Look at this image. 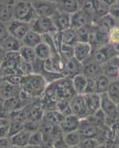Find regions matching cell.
<instances>
[{"label":"cell","mask_w":119,"mask_h":148,"mask_svg":"<svg viewBox=\"0 0 119 148\" xmlns=\"http://www.w3.org/2000/svg\"><path fill=\"white\" fill-rule=\"evenodd\" d=\"M47 85V81L42 75L32 73L24 76L21 89L33 98H39L44 94Z\"/></svg>","instance_id":"obj_1"},{"label":"cell","mask_w":119,"mask_h":148,"mask_svg":"<svg viewBox=\"0 0 119 148\" xmlns=\"http://www.w3.org/2000/svg\"><path fill=\"white\" fill-rule=\"evenodd\" d=\"M36 16L37 15L31 1H15L14 19L30 24Z\"/></svg>","instance_id":"obj_2"},{"label":"cell","mask_w":119,"mask_h":148,"mask_svg":"<svg viewBox=\"0 0 119 148\" xmlns=\"http://www.w3.org/2000/svg\"><path fill=\"white\" fill-rule=\"evenodd\" d=\"M31 30L41 36H54L58 33L51 17L38 16L30 23Z\"/></svg>","instance_id":"obj_3"},{"label":"cell","mask_w":119,"mask_h":148,"mask_svg":"<svg viewBox=\"0 0 119 148\" xmlns=\"http://www.w3.org/2000/svg\"><path fill=\"white\" fill-rule=\"evenodd\" d=\"M117 55H119L118 49L111 45L107 44L105 45L94 48L92 50L90 59L102 65L108 60Z\"/></svg>","instance_id":"obj_4"},{"label":"cell","mask_w":119,"mask_h":148,"mask_svg":"<svg viewBox=\"0 0 119 148\" xmlns=\"http://www.w3.org/2000/svg\"><path fill=\"white\" fill-rule=\"evenodd\" d=\"M38 16L52 17L58 11L56 1H31Z\"/></svg>","instance_id":"obj_5"},{"label":"cell","mask_w":119,"mask_h":148,"mask_svg":"<svg viewBox=\"0 0 119 148\" xmlns=\"http://www.w3.org/2000/svg\"><path fill=\"white\" fill-rule=\"evenodd\" d=\"M104 130L93 125L87 119H84L80 121L78 131L82 138H96L98 140V137L104 133Z\"/></svg>","instance_id":"obj_6"},{"label":"cell","mask_w":119,"mask_h":148,"mask_svg":"<svg viewBox=\"0 0 119 148\" xmlns=\"http://www.w3.org/2000/svg\"><path fill=\"white\" fill-rule=\"evenodd\" d=\"M10 36L22 42L26 34L31 30L30 24L27 22L13 19L7 25Z\"/></svg>","instance_id":"obj_7"},{"label":"cell","mask_w":119,"mask_h":148,"mask_svg":"<svg viewBox=\"0 0 119 148\" xmlns=\"http://www.w3.org/2000/svg\"><path fill=\"white\" fill-rule=\"evenodd\" d=\"M70 105L72 114L76 116L80 120L87 119L90 116L86 107L84 96L76 95L73 96L70 101Z\"/></svg>","instance_id":"obj_8"},{"label":"cell","mask_w":119,"mask_h":148,"mask_svg":"<svg viewBox=\"0 0 119 148\" xmlns=\"http://www.w3.org/2000/svg\"><path fill=\"white\" fill-rule=\"evenodd\" d=\"M74 58L81 64H84L91 57L92 46L90 42H77L73 45Z\"/></svg>","instance_id":"obj_9"},{"label":"cell","mask_w":119,"mask_h":148,"mask_svg":"<svg viewBox=\"0 0 119 148\" xmlns=\"http://www.w3.org/2000/svg\"><path fill=\"white\" fill-rule=\"evenodd\" d=\"M101 66L104 75L107 76L111 80L118 79V75L119 71V55L110 59Z\"/></svg>","instance_id":"obj_10"},{"label":"cell","mask_w":119,"mask_h":148,"mask_svg":"<svg viewBox=\"0 0 119 148\" xmlns=\"http://www.w3.org/2000/svg\"><path fill=\"white\" fill-rule=\"evenodd\" d=\"M83 64L82 73L87 79H96L98 76L102 75V66L98 63L94 62L90 58Z\"/></svg>","instance_id":"obj_11"},{"label":"cell","mask_w":119,"mask_h":148,"mask_svg":"<svg viewBox=\"0 0 119 148\" xmlns=\"http://www.w3.org/2000/svg\"><path fill=\"white\" fill-rule=\"evenodd\" d=\"M83 64L78 62L75 58L65 61V67L62 73L63 77L71 79L78 74L82 73Z\"/></svg>","instance_id":"obj_12"},{"label":"cell","mask_w":119,"mask_h":148,"mask_svg":"<svg viewBox=\"0 0 119 148\" xmlns=\"http://www.w3.org/2000/svg\"><path fill=\"white\" fill-rule=\"evenodd\" d=\"M91 24H93V22L90 16L80 9L71 15V27L74 30H78Z\"/></svg>","instance_id":"obj_13"},{"label":"cell","mask_w":119,"mask_h":148,"mask_svg":"<svg viewBox=\"0 0 119 148\" xmlns=\"http://www.w3.org/2000/svg\"><path fill=\"white\" fill-rule=\"evenodd\" d=\"M58 32H63L71 28V16L58 10L52 17Z\"/></svg>","instance_id":"obj_14"},{"label":"cell","mask_w":119,"mask_h":148,"mask_svg":"<svg viewBox=\"0 0 119 148\" xmlns=\"http://www.w3.org/2000/svg\"><path fill=\"white\" fill-rule=\"evenodd\" d=\"M15 1H0V22L8 24L14 19Z\"/></svg>","instance_id":"obj_15"},{"label":"cell","mask_w":119,"mask_h":148,"mask_svg":"<svg viewBox=\"0 0 119 148\" xmlns=\"http://www.w3.org/2000/svg\"><path fill=\"white\" fill-rule=\"evenodd\" d=\"M80 121L81 120L78 117L72 114L64 116L60 125V129L63 134L78 130Z\"/></svg>","instance_id":"obj_16"},{"label":"cell","mask_w":119,"mask_h":148,"mask_svg":"<svg viewBox=\"0 0 119 148\" xmlns=\"http://www.w3.org/2000/svg\"><path fill=\"white\" fill-rule=\"evenodd\" d=\"M94 24L100 32L108 36L109 31L117 25L118 22L108 14L105 16L98 18Z\"/></svg>","instance_id":"obj_17"},{"label":"cell","mask_w":119,"mask_h":148,"mask_svg":"<svg viewBox=\"0 0 119 148\" xmlns=\"http://www.w3.org/2000/svg\"><path fill=\"white\" fill-rule=\"evenodd\" d=\"M72 88L76 95L84 96L86 94L87 86V78L83 73L78 74L71 79Z\"/></svg>","instance_id":"obj_18"},{"label":"cell","mask_w":119,"mask_h":148,"mask_svg":"<svg viewBox=\"0 0 119 148\" xmlns=\"http://www.w3.org/2000/svg\"><path fill=\"white\" fill-rule=\"evenodd\" d=\"M84 101L89 115L101 109V96L97 93L84 95Z\"/></svg>","instance_id":"obj_19"},{"label":"cell","mask_w":119,"mask_h":148,"mask_svg":"<svg viewBox=\"0 0 119 148\" xmlns=\"http://www.w3.org/2000/svg\"><path fill=\"white\" fill-rule=\"evenodd\" d=\"M58 10L69 15H72L79 10V1L77 0H64L56 1Z\"/></svg>","instance_id":"obj_20"},{"label":"cell","mask_w":119,"mask_h":148,"mask_svg":"<svg viewBox=\"0 0 119 148\" xmlns=\"http://www.w3.org/2000/svg\"><path fill=\"white\" fill-rule=\"evenodd\" d=\"M113 1H104V0H96L92 1L94 10H95V15H96V21L98 18L109 14V5ZM94 22V23H95ZM93 23V24H94Z\"/></svg>","instance_id":"obj_21"},{"label":"cell","mask_w":119,"mask_h":148,"mask_svg":"<svg viewBox=\"0 0 119 148\" xmlns=\"http://www.w3.org/2000/svg\"><path fill=\"white\" fill-rule=\"evenodd\" d=\"M30 134L31 133L26 130H23L22 131L19 132L15 136H12L11 138H10L12 146L19 148H25V147H27L29 145Z\"/></svg>","instance_id":"obj_22"},{"label":"cell","mask_w":119,"mask_h":148,"mask_svg":"<svg viewBox=\"0 0 119 148\" xmlns=\"http://www.w3.org/2000/svg\"><path fill=\"white\" fill-rule=\"evenodd\" d=\"M35 51L37 59L41 61H43V62L51 58L53 55L59 54L54 52L53 49L48 45L43 42L36 47Z\"/></svg>","instance_id":"obj_23"},{"label":"cell","mask_w":119,"mask_h":148,"mask_svg":"<svg viewBox=\"0 0 119 148\" xmlns=\"http://www.w3.org/2000/svg\"><path fill=\"white\" fill-rule=\"evenodd\" d=\"M42 42V36L39 34L30 30L22 40V45L35 49Z\"/></svg>","instance_id":"obj_24"},{"label":"cell","mask_w":119,"mask_h":148,"mask_svg":"<svg viewBox=\"0 0 119 148\" xmlns=\"http://www.w3.org/2000/svg\"><path fill=\"white\" fill-rule=\"evenodd\" d=\"M0 46L7 53L19 52L21 47H22V43L21 41L18 40L10 35L3 42L0 44Z\"/></svg>","instance_id":"obj_25"},{"label":"cell","mask_w":119,"mask_h":148,"mask_svg":"<svg viewBox=\"0 0 119 148\" xmlns=\"http://www.w3.org/2000/svg\"><path fill=\"white\" fill-rule=\"evenodd\" d=\"M21 90V87L14 86L5 82L0 85V96L4 99H7L8 98L16 96L19 94Z\"/></svg>","instance_id":"obj_26"},{"label":"cell","mask_w":119,"mask_h":148,"mask_svg":"<svg viewBox=\"0 0 119 148\" xmlns=\"http://www.w3.org/2000/svg\"><path fill=\"white\" fill-rule=\"evenodd\" d=\"M87 119L92 125L101 129H107V117L101 109L90 115Z\"/></svg>","instance_id":"obj_27"},{"label":"cell","mask_w":119,"mask_h":148,"mask_svg":"<svg viewBox=\"0 0 119 148\" xmlns=\"http://www.w3.org/2000/svg\"><path fill=\"white\" fill-rule=\"evenodd\" d=\"M27 113V120H31V121H40L43 119L44 116V109L42 105L40 104H32L29 105V110H26Z\"/></svg>","instance_id":"obj_28"},{"label":"cell","mask_w":119,"mask_h":148,"mask_svg":"<svg viewBox=\"0 0 119 148\" xmlns=\"http://www.w3.org/2000/svg\"><path fill=\"white\" fill-rule=\"evenodd\" d=\"M63 138H64V143L67 145V147H79L81 142L82 141V137L78 130L64 134Z\"/></svg>","instance_id":"obj_29"},{"label":"cell","mask_w":119,"mask_h":148,"mask_svg":"<svg viewBox=\"0 0 119 148\" xmlns=\"http://www.w3.org/2000/svg\"><path fill=\"white\" fill-rule=\"evenodd\" d=\"M110 79L102 74L96 79V93L98 95H103L107 93L108 89L111 83Z\"/></svg>","instance_id":"obj_30"},{"label":"cell","mask_w":119,"mask_h":148,"mask_svg":"<svg viewBox=\"0 0 119 148\" xmlns=\"http://www.w3.org/2000/svg\"><path fill=\"white\" fill-rule=\"evenodd\" d=\"M18 53H19L22 60L25 61L27 63H30V64H33L38 59L34 48L22 45Z\"/></svg>","instance_id":"obj_31"},{"label":"cell","mask_w":119,"mask_h":148,"mask_svg":"<svg viewBox=\"0 0 119 148\" xmlns=\"http://www.w3.org/2000/svg\"><path fill=\"white\" fill-rule=\"evenodd\" d=\"M3 108L5 110H7L9 113H12L13 111L22 108L18 95L16 96H13V97L8 98L7 99H5Z\"/></svg>","instance_id":"obj_32"},{"label":"cell","mask_w":119,"mask_h":148,"mask_svg":"<svg viewBox=\"0 0 119 148\" xmlns=\"http://www.w3.org/2000/svg\"><path fill=\"white\" fill-rule=\"evenodd\" d=\"M109 98L112 101L116 103L117 104H119V79H115L112 80L110 85L108 89L107 93Z\"/></svg>","instance_id":"obj_33"},{"label":"cell","mask_w":119,"mask_h":148,"mask_svg":"<svg viewBox=\"0 0 119 148\" xmlns=\"http://www.w3.org/2000/svg\"><path fill=\"white\" fill-rule=\"evenodd\" d=\"M44 136L42 130H39L30 134L28 145H39L44 146Z\"/></svg>","instance_id":"obj_34"},{"label":"cell","mask_w":119,"mask_h":148,"mask_svg":"<svg viewBox=\"0 0 119 148\" xmlns=\"http://www.w3.org/2000/svg\"><path fill=\"white\" fill-rule=\"evenodd\" d=\"M108 44L114 46L116 48L119 47V25L118 24L109 31L107 36Z\"/></svg>","instance_id":"obj_35"},{"label":"cell","mask_w":119,"mask_h":148,"mask_svg":"<svg viewBox=\"0 0 119 148\" xmlns=\"http://www.w3.org/2000/svg\"><path fill=\"white\" fill-rule=\"evenodd\" d=\"M25 130V124L20 122H11L10 123L8 131V138H11L16 134Z\"/></svg>","instance_id":"obj_36"},{"label":"cell","mask_w":119,"mask_h":148,"mask_svg":"<svg viewBox=\"0 0 119 148\" xmlns=\"http://www.w3.org/2000/svg\"><path fill=\"white\" fill-rule=\"evenodd\" d=\"M101 145L96 138H82L79 147L80 148H98Z\"/></svg>","instance_id":"obj_37"},{"label":"cell","mask_w":119,"mask_h":148,"mask_svg":"<svg viewBox=\"0 0 119 148\" xmlns=\"http://www.w3.org/2000/svg\"><path fill=\"white\" fill-rule=\"evenodd\" d=\"M23 78L24 76H21V75H12V76H4L5 82L12 84V85L18 86V87H21V84L23 81Z\"/></svg>","instance_id":"obj_38"},{"label":"cell","mask_w":119,"mask_h":148,"mask_svg":"<svg viewBox=\"0 0 119 148\" xmlns=\"http://www.w3.org/2000/svg\"><path fill=\"white\" fill-rule=\"evenodd\" d=\"M109 15L113 18H115L117 22L119 20V0L113 1L109 5Z\"/></svg>","instance_id":"obj_39"},{"label":"cell","mask_w":119,"mask_h":148,"mask_svg":"<svg viewBox=\"0 0 119 148\" xmlns=\"http://www.w3.org/2000/svg\"><path fill=\"white\" fill-rule=\"evenodd\" d=\"M25 130L31 133L37 131V130H40L39 129V122L36 121H31V120H27L25 122Z\"/></svg>","instance_id":"obj_40"},{"label":"cell","mask_w":119,"mask_h":148,"mask_svg":"<svg viewBox=\"0 0 119 148\" xmlns=\"http://www.w3.org/2000/svg\"><path fill=\"white\" fill-rule=\"evenodd\" d=\"M10 36L8 25L6 24L0 22V44L3 42Z\"/></svg>","instance_id":"obj_41"},{"label":"cell","mask_w":119,"mask_h":148,"mask_svg":"<svg viewBox=\"0 0 119 148\" xmlns=\"http://www.w3.org/2000/svg\"><path fill=\"white\" fill-rule=\"evenodd\" d=\"M96 93V79H87V86L86 94Z\"/></svg>","instance_id":"obj_42"},{"label":"cell","mask_w":119,"mask_h":148,"mask_svg":"<svg viewBox=\"0 0 119 148\" xmlns=\"http://www.w3.org/2000/svg\"><path fill=\"white\" fill-rule=\"evenodd\" d=\"M11 146L12 145L10 138L5 137V138H0V148H8Z\"/></svg>","instance_id":"obj_43"},{"label":"cell","mask_w":119,"mask_h":148,"mask_svg":"<svg viewBox=\"0 0 119 148\" xmlns=\"http://www.w3.org/2000/svg\"><path fill=\"white\" fill-rule=\"evenodd\" d=\"M6 54H7V52L0 46V65L4 61V59H5V57H6Z\"/></svg>","instance_id":"obj_44"},{"label":"cell","mask_w":119,"mask_h":148,"mask_svg":"<svg viewBox=\"0 0 119 148\" xmlns=\"http://www.w3.org/2000/svg\"><path fill=\"white\" fill-rule=\"evenodd\" d=\"M25 148H44V147L39 146V145H27Z\"/></svg>","instance_id":"obj_45"},{"label":"cell","mask_w":119,"mask_h":148,"mask_svg":"<svg viewBox=\"0 0 119 148\" xmlns=\"http://www.w3.org/2000/svg\"><path fill=\"white\" fill-rule=\"evenodd\" d=\"M4 102H5V99L0 96V109H2L4 107Z\"/></svg>","instance_id":"obj_46"},{"label":"cell","mask_w":119,"mask_h":148,"mask_svg":"<svg viewBox=\"0 0 119 148\" xmlns=\"http://www.w3.org/2000/svg\"><path fill=\"white\" fill-rule=\"evenodd\" d=\"M67 148H80L79 147H67Z\"/></svg>","instance_id":"obj_47"},{"label":"cell","mask_w":119,"mask_h":148,"mask_svg":"<svg viewBox=\"0 0 119 148\" xmlns=\"http://www.w3.org/2000/svg\"><path fill=\"white\" fill-rule=\"evenodd\" d=\"M8 148H19V147H14V146H11V147H8Z\"/></svg>","instance_id":"obj_48"},{"label":"cell","mask_w":119,"mask_h":148,"mask_svg":"<svg viewBox=\"0 0 119 148\" xmlns=\"http://www.w3.org/2000/svg\"><path fill=\"white\" fill-rule=\"evenodd\" d=\"M44 148H55V147L53 146H50V147H44Z\"/></svg>","instance_id":"obj_49"},{"label":"cell","mask_w":119,"mask_h":148,"mask_svg":"<svg viewBox=\"0 0 119 148\" xmlns=\"http://www.w3.org/2000/svg\"><path fill=\"white\" fill-rule=\"evenodd\" d=\"M118 79H119V71H118Z\"/></svg>","instance_id":"obj_50"},{"label":"cell","mask_w":119,"mask_h":148,"mask_svg":"<svg viewBox=\"0 0 119 148\" xmlns=\"http://www.w3.org/2000/svg\"><path fill=\"white\" fill-rule=\"evenodd\" d=\"M118 109H119V104H118Z\"/></svg>","instance_id":"obj_51"},{"label":"cell","mask_w":119,"mask_h":148,"mask_svg":"<svg viewBox=\"0 0 119 148\" xmlns=\"http://www.w3.org/2000/svg\"><path fill=\"white\" fill-rule=\"evenodd\" d=\"M0 83H1V78H0Z\"/></svg>","instance_id":"obj_52"},{"label":"cell","mask_w":119,"mask_h":148,"mask_svg":"<svg viewBox=\"0 0 119 148\" xmlns=\"http://www.w3.org/2000/svg\"><path fill=\"white\" fill-rule=\"evenodd\" d=\"M118 25H119V20H118Z\"/></svg>","instance_id":"obj_53"}]
</instances>
